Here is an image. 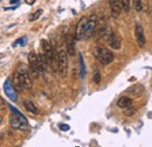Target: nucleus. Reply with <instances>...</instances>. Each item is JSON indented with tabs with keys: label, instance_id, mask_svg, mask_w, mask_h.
<instances>
[{
	"label": "nucleus",
	"instance_id": "f3484780",
	"mask_svg": "<svg viewBox=\"0 0 152 147\" xmlns=\"http://www.w3.org/2000/svg\"><path fill=\"white\" fill-rule=\"evenodd\" d=\"M130 5H131V0H121V6L122 9L124 12H130Z\"/></svg>",
	"mask_w": 152,
	"mask_h": 147
},
{
	"label": "nucleus",
	"instance_id": "9b49d317",
	"mask_svg": "<svg viewBox=\"0 0 152 147\" xmlns=\"http://www.w3.org/2000/svg\"><path fill=\"white\" fill-rule=\"evenodd\" d=\"M134 36H136V40H137V43L140 47L145 46L146 40H145V35H144V29L139 23H137L136 27H134Z\"/></svg>",
	"mask_w": 152,
	"mask_h": 147
},
{
	"label": "nucleus",
	"instance_id": "412c9836",
	"mask_svg": "<svg viewBox=\"0 0 152 147\" xmlns=\"http://www.w3.org/2000/svg\"><path fill=\"white\" fill-rule=\"evenodd\" d=\"M133 1V6H134V9L137 12H140L143 9V4H142V0H132Z\"/></svg>",
	"mask_w": 152,
	"mask_h": 147
},
{
	"label": "nucleus",
	"instance_id": "f257e3e1",
	"mask_svg": "<svg viewBox=\"0 0 152 147\" xmlns=\"http://www.w3.org/2000/svg\"><path fill=\"white\" fill-rule=\"evenodd\" d=\"M32 76L26 65L20 64L14 74V89L18 91H25L32 89Z\"/></svg>",
	"mask_w": 152,
	"mask_h": 147
},
{
	"label": "nucleus",
	"instance_id": "aec40b11",
	"mask_svg": "<svg viewBox=\"0 0 152 147\" xmlns=\"http://www.w3.org/2000/svg\"><path fill=\"white\" fill-rule=\"evenodd\" d=\"M80 63H81V77L84 78L86 77V65H84V61L82 58V55L80 54Z\"/></svg>",
	"mask_w": 152,
	"mask_h": 147
},
{
	"label": "nucleus",
	"instance_id": "6ab92c4d",
	"mask_svg": "<svg viewBox=\"0 0 152 147\" xmlns=\"http://www.w3.org/2000/svg\"><path fill=\"white\" fill-rule=\"evenodd\" d=\"M134 113H136V109L132 108V105H130V106H128V108L124 109V114H125L126 117H131Z\"/></svg>",
	"mask_w": 152,
	"mask_h": 147
},
{
	"label": "nucleus",
	"instance_id": "1a4fd4ad",
	"mask_svg": "<svg viewBox=\"0 0 152 147\" xmlns=\"http://www.w3.org/2000/svg\"><path fill=\"white\" fill-rule=\"evenodd\" d=\"M28 62H29V68L32 70V73L34 75L40 74V69H39V60H38V54L34 52H31L28 55Z\"/></svg>",
	"mask_w": 152,
	"mask_h": 147
},
{
	"label": "nucleus",
	"instance_id": "393cba45",
	"mask_svg": "<svg viewBox=\"0 0 152 147\" xmlns=\"http://www.w3.org/2000/svg\"><path fill=\"white\" fill-rule=\"evenodd\" d=\"M4 139H5V133H4V132H0V143H1Z\"/></svg>",
	"mask_w": 152,
	"mask_h": 147
},
{
	"label": "nucleus",
	"instance_id": "4468645a",
	"mask_svg": "<svg viewBox=\"0 0 152 147\" xmlns=\"http://www.w3.org/2000/svg\"><path fill=\"white\" fill-rule=\"evenodd\" d=\"M143 92H144V87L142 84H134L126 90V93L132 97H139L140 95H143Z\"/></svg>",
	"mask_w": 152,
	"mask_h": 147
},
{
	"label": "nucleus",
	"instance_id": "dca6fc26",
	"mask_svg": "<svg viewBox=\"0 0 152 147\" xmlns=\"http://www.w3.org/2000/svg\"><path fill=\"white\" fill-rule=\"evenodd\" d=\"M130 105H132V100H131L130 97H126V96L121 97L118 99V102H117V106L121 108V109H125V108H128Z\"/></svg>",
	"mask_w": 152,
	"mask_h": 147
},
{
	"label": "nucleus",
	"instance_id": "f03ea898",
	"mask_svg": "<svg viewBox=\"0 0 152 147\" xmlns=\"http://www.w3.org/2000/svg\"><path fill=\"white\" fill-rule=\"evenodd\" d=\"M41 49L48 61V65L52 67L55 73H57V54L55 53L54 47L48 40H41Z\"/></svg>",
	"mask_w": 152,
	"mask_h": 147
},
{
	"label": "nucleus",
	"instance_id": "423d86ee",
	"mask_svg": "<svg viewBox=\"0 0 152 147\" xmlns=\"http://www.w3.org/2000/svg\"><path fill=\"white\" fill-rule=\"evenodd\" d=\"M107 43L111 49L118 50L121 48V46H122V39L116 32L109 31V33L107 34Z\"/></svg>",
	"mask_w": 152,
	"mask_h": 147
},
{
	"label": "nucleus",
	"instance_id": "f8f14e48",
	"mask_svg": "<svg viewBox=\"0 0 152 147\" xmlns=\"http://www.w3.org/2000/svg\"><path fill=\"white\" fill-rule=\"evenodd\" d=\"M66 52L69 56H74L75 54V39L72 34L66 36Z\"/></svg>",
	"mask_w": 152,
	"mask_h": 147
},
{
	"label": "nucleus",
	"instance_id": "5701e85b",
	"mask_svg": "<svg viewBox=\"0 0 152 147\" xmlns=\"http://www.w3.org/2000/svg\"><path fill=\"white\" fill-rule=\"evenodd\" d=\"M6 108H7V104H6V102L0 97V111H4L6 110Z\"/></svg>",
	"mask_w": 152,
	"mask_h": 147
},
{
	"label": "nucleus",
	"instance_id": "7ed1b4c3",
	"mask_svg": "<svg viewBox=\"0 0 152 147\" xmlns=\"http://www.w3.org/2000/svg\"><path fill=\"white\" fill-rule=\"evenodd\" d=\"M94 56L97 58V61L99 63H102L103 65H108L114 61L115 56L113 52L108 48L104 47H96L94 49Z\"/></svg>",
	"mask_w": 152,
	"mask_h": 147
},
{
	"label": "nucleus",
	"instance_id": "4be33fe9",
	"mask_svg": "<svg viewBox=\"0 0 152 147\" xmlns=\"http://www.w3.org/2000/svg\"><path fill=\"white\" fill-rule=\"evenodd\" d=\"M94 82H95L96 84H98L99 82H101V74L98 70H96L95 71V75H94Z\"/></svg>",
	"mask_w": 152,
	"mask_h": 147
},
{
	"label": "nucleus",
	"instance_id": "ddd939ff",
	"mask_svg": "<svg viewBox=\"0 0 152 147\" xmlns=\"http://www.w3.org/2000/svg\"><path fill=\"white\" fill-rule=\"evenodd\" d=\"M109 5L111 8V14L114 18H118L122 11V6H121V0H109Z\"/></svg>",
	"mask_w": 152,
	"mask_h": 147
},
{
	"label": "nucleus",
	"instance_id": "20e7f679",
	"mask_svg": "<svg viewBox=\"0 0 152 147\" xmlns=\"http://www.w3.org/2000/svg\"><path fill=\"white\" fill-rule=\"evenodd\" d=\"M12 111L14 112L13 114L10 116V124L13 129H17V130H26L28 127V122L27 119L20 113L19 111H17L15 109H13L11 106Z\"/></svg>",
	"mask_w": 152,
	"mask_h": 147
},
{
	"label": "nucleus",
	"instance_id": "9d476101",
	"mask_svg": "<svg viewBox=\"0 0 152 147\" xmlns=\"http://www.w3.org/2000/svg\"><path fill=\"white\" fill-rule=\"evenodd\" d=\"M4 91L6 93V96H8V98L11 100H17L18 96H17V92H15L14 87L11 83V79H6V82L4 83Z\"/></svg>",
	"mask_w": 152,
	"mask_h": 147
},
{
	"label": "nucleus",
	"instance_id": "2eb2a0df",
	"mask_svg": "<svg viewBox=\"0 0 152 147\" xmlns=\"http://www.w3.org/2000/svg\"><path fill=\"white\" fill-rule=\"evenodd\" d=\"M23 106H25V109L28 112H31L33 114H39L40 113V110L38 109V106L33 102H31V100H25L23 102Z\"/></svg>",
	"mask_w": 152,
	"mask_h": 147
},
{
	"label": "nucleus",
	"instance_id": "a878e982",
	"mask_svg": "<svg viewBox=\"0 0 152 147\" xmlns=\"http://www.w3.org/2000/svg\"><path fill=\"white\" fill-rule=\"evenodd\" d=\"M35 2V0H26V4H28V5H33Z\"/></svg>",
	"mask_w": 152,
	"mask_h": 147
},
{
	"label": "nucleus",
	"instance_id": "6e6552de",
	"mask_svg": "<svg viewBox=\"0 0 152 147\" xmlns=\"http://www.w3.org/2000/svg\"><path fill=\"white\" fill-rule=\"evenodd\" d=\"M97 23H98L97 15H96V14H91V15L89 17V19H88V23H87V31H86L84 39H89V37L93 36L94 32L96 31Z\"/></svg>",
	"mask_w": 152,
	"mask_h": 147
},
{
	"label": "nucleus",
	"instance_id": "bb28decb",
	"mask_svg": "<svg viewBox=\"0 0 152 147\" xmlns=\"http://www.w3.org/2000/svg\"><path fill=\"white\" fill-rule=\"evenodd\" d=\"M0 124H2V118L0 117Z\"/></svg>",
	"mask_w": 152,
	"mask_h": 147
},
{
	"label": "nucleus",
	"instance_id": "0eeeda50",
	"mask_svg": "<svg viewBox=\"0 0 152 147\" xmlns=\"http://www.w3.org/2000/svg\"><path fill=\"white\" fill-rule=\"evenodd\" d=\"M87 23H88V18L82 17L80 19L77 27L75 31V39L76 40H83L86 35V31H87Z\"/></svg>",
	"mask_w": 152,
	"mask_h": 147
},
{
	"label": "nucleus",
	"instance_id": "39448f33",
	"mask_svg": "<svg viewBox=\"0 0 152 147\" xmlns=\"http://www.w3.org/2000/svg\"><path fill=\"white\" fill-rule=\"evenodd\" d=\"M57 73L61 77H66L68 73V54L64 49L57 52Z\"/></svg>",
	"mask_w": 152,
	"mask_h": 147
},
{
	"label": "nucleus",
	"instance_id": "b1692460",
	"mask_svg": "<svg viewBox=\"0 0 152 147\" xmlns=\"http://www.w3.org/2000/svg\"><path fill=\"white\" fill-rule=\"evenodd\" d=\"M58 127H60L61 131H68V130H69V126H68V125H66V124H60V126H58Z\"/></svg>",
	"mask_w": 152,
	"mask_h": 147
},
{
	"label": "nucleus",
	"instance_id": "a211bd4d",
	"mask_svg": "<svg viewBox=\"0 0 152 147\" xmlns=\"http://www.w3.org/2000/svg\"><path fill=\"white\" fill-rule=\"evenodd\" d=\"M42 12H43L42 9H38L37 12H34V13H33V14L29 17V21H31V22H34V21H37V20H38V19L40 18L41 15H42Z\"/></svg>",
	"mask_w": 152,
	"mask_h": 147
}]
</instances>
